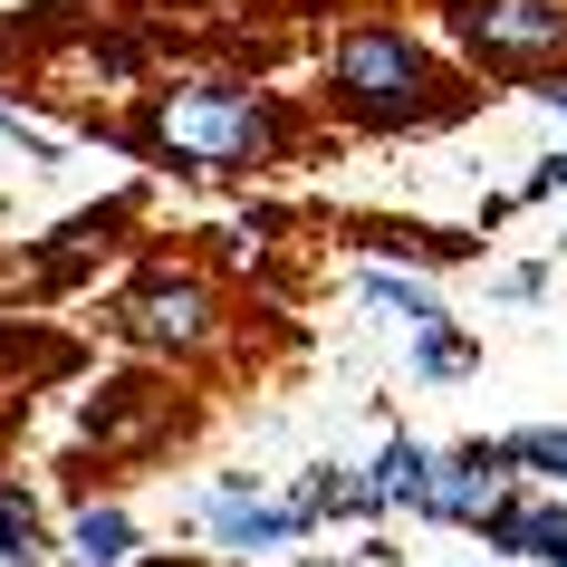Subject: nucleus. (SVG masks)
<instances>
[{"mask_svg":"<svg viewBox=\"0 0 567 567\" xmlns=\"http://www.w3.org/2000/svg\"><path fill=\"white\" fill-rule=\"evenodd\" d=\"M135 145L183 174H250L289 145V106L260 87H231V78H174V87H154Z\"/></svg>","mask_w":567,"mask_h":567,"instance_id":"nucleus-1","label":"nucleus"},{"mask_svg":"<svg viewBox=\"0 0 567 567\" xmlns=\"http://www.w3.org/2000/svg\"><path fill=\"white\" fill-rule=\"evenodd\" d=\"M328 96L357 125H443L472 106V87L404 30H347L328 49Z\"/></svg>","mask_w":567,"mask_h":567,"instance_id":"nucleus-2","label":"nucleus"},{"mask_svg":"<svg viewBox=\"0 0 567 567\" xmlns=\"http://www.w3.org/2000/svg\"><path fill=\"white\" fill-rule=\"evenodd\" d=\"M452 39L472 49L491 78H519V87H558L567 68V0H452L443 10Z\"/></svg>","mask_w":567,"mask_h":567,"instance_id":"nucleus-3","label":"nucleus"},{"mask_svg":"<svg viewBox=\"0 0 567 567\" xmlns=\"http://www.w3.org/2000/svg\"><path fill=\"white\" fill-rule=\"evenodd\" d=\"M116 328L135 337V347H154V357H203L212 328H221V308H212V289L193 279V269H154V279L125 289Z\"/></svg>","mask_w":567,"mask_h":567,"instance_id":"nucleus-4","label":"nucleus"},{"mask_svg":"<svg viewBox=\"0 0 567 567\" xmlns=\"http://www.w3.org/2000/svg\"><path fill=\"white\" fill-rule=\"evenodd\" d=\"M203 529L221 538V548H289V538H308V519H299L289 501H260V491H250V472H231V481H212Z\"/></svg>","mask_w":567,"mask_h":567,"instance_id":"nucleus-5","label":"nucleus"},{"mask_svg":"<svg viewBox=\"0 0 567 567\" xmlns=\"http://www.w3.org/2000/svg\"><path fill=\"white\" fill-rule=\"evenodd\" d=\"M501 491V452L491 443H462V452H433V472H423V501L414 519H481Z\"/></svg>","mask_w":567,"mask_h":567,"instance_id":"nucleus-6","label":"nucleus"},{"mask_svg":"<svg viewBox=\"0 0 567 567\" xmlns=\"http://www.w3.org/2000/svg\"><path fill=\"white\" fill-rule=\"evenodd\" d=\"M164 423H183L174 394H154V385H106V394L87 404V443H96V452H145Z\"/></svg>","mask_w":567,"mask_h":567,"instance_id":"nucleus-7","label":"nucleus"},{"mask_svg":"<svg viewBox=\"0 0 567 567\" xmlns=\"http://www.w3.org/2000/svg\"><path fill=\"white\" fill-rule=\"evenodd\" d=\"M423 472H433V452H423L414 433H394V443L375 452V481H365V501H375V509H385V501L414 509V501H423Z\"/></svg>","mask_w":567,"mask_h":567,"instance_id":"nucleus-8","label":"nucleus"},{"mask_svg":"<svg viewBox=\"0 0 567 567\" xmlns=\"http://www.w3.org/2000/svg\"><path fill=\"white\" fill-rule=\"evenodd\" d=\"M357 289H365V299H375V308H394V318H404V328H414V337H423V328H443V299H433L423 279H404V269H385V260L365 269Z\"/></svg>","mask_w":567,"mask_h":567,"instance_id":"nucleus-9","label":"nucleus"},{"mask_svg":"<svg viewBox=\"0 0 567 567\" xmlns=\"http://www.w3.org/2000/svg\"><path fill=\"white\" fill-rule=\"evenodd\" d=\"M68 548H78L87 567H125V558H135V519H125V509H78Z\"/></svg>","mask_w":567,"mask_h":567,"instance_id":"nucleus-10","label":"nucleus"},{"mask_svg":"<svg viewBox=\"0 0 567 567\" xmlns=\"http://www.w3.org/2000/svg\"><path fill=\"white\" fill-rule=\"evenodd\" d=\"M49 558V519L30 509V491H0V567Z\"/></svg>","mask_w":567,"mask_h":567,"instance_id":"nucleus-11","label":"nucleus"},{"mask_svg":"<svg viewBox=\"0 0 567 567\" xmlns=\"http://www.w3.org/2000/svg\"><path fill=\"white\" fill-rule=\"evenodd\" d=\"M509 558H538V567H567V509H519V538H509Z\"/></svg>","mask_w":567,"mask_h":567,"instance_id":"nucleus-12","label":"nucleus"},{"mask_svg":"<svg viewBox=\"0 0 567 567\" xmlns=\"http://www.w3.org/2000/svg\"><path fill=\"white\" fill-rule=\"evenodd\" d=\"M501 462H529V472H558L567 481V423H529V433H509V443H491Z\"/></svg>","mask_w":567,"mask_h":567,"instance_id":"nucleus-13","label":"nucleus"},{"mask_svg":"<svg viewBox=\"0 0 567 567\" xmlns=\"http://www.w3.org/2000/svg\"><path fill=\"white\" fill-rule=\"evenodd\" d=\"M462 365H472V337L452 328V318H443V328H423V337H414V375H462Z\"/></svg>","mask_w":567,"mask_h":567,"instance_id":"nucleus-14","label":"nucleus"},{"mask_svg":"<svg viewBox=\"0 0 567 567\" xmlns=\"http://www.w3.org/2000/svg\"><path fill=\"white\" fill-rule=\"evenodd\" d=\"M0 135H10L20 154H30V164H59V135H39V125H20L10 106H0Z\"/></svg>","mask_w":567,"mask_h":567,"instance_id":"nucleus-15","label":"nucleus"},{"mask_svg":"<svg viewBox=\"0 0 567 567\" xmlns=\"http://www.w3.org/2000/svg\"><path fill=\"white\" fill-rule=\"evenodd\" d=\"M538 96H548V106H558V116H567V87H538Z\"/></svg>","mask_w":567,"mask_h":567,"instance_id":"nucleus-16","label":"nucleus"},{"mask_svg":"<svg viewBox=\"0 0 567 567\" xmlns=\"http://www.w3.org/2000/svg\"><path fill=\"white\" fill-rule=\"evenodd\" d=\"M308 567H328V558H308Z\"/></svg>","mask_w":567,"mask_h":567,"instance_id":"nucleus-17","label":"nucleus"}]
</instances>
